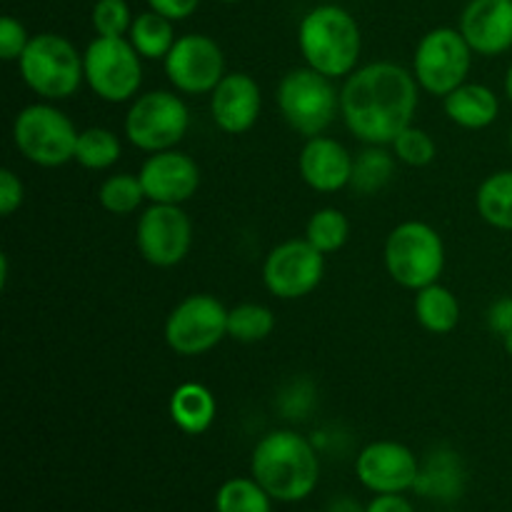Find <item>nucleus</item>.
Here are the masks:
<instances>
[{
  "mask_svg": "<svg viewBox=\"0 0 512 512\" xmlns=\"http://www.w3.org/2000/svg\"><path fill=\"white\" fill-rule=\"evenodd\" d=\"M420 85L413 70L390 60L355 68L340 88V118L365 145H390L418 110Z\"/></svg>",
  "mask_w": 512,
  "mask_h": 512,
  "instance_id": "1",
  "label": "nucleus"
},
{
  "mask_svg": "<svg viewBox=\"0 0 512 512\" xmlns=\"http://www.w3.org/2000/svg\"><path fill=\"white\" fill-rule=\"evenodd\" d=\"M250 475L280 503H300L320 480V458L308 438L295 430H273L255 445Z\"/></svg>",
  "mask_w": 512,
  "mask_h": 512,
  "instance_id": "2",
  "label": "nucleus"
},
{
  "mask_svg": "<svg viewBox=\"0 0 512 512\" xmlns=\"http://www.w3.org/2000/svg\"><path fill=\"white\" fill-rule=\"evenodd\" d=\"M298 48L305 65L328 78H348L358 68L363 35L353 13L333 3L315 5L303 15Z\"/></svg>",
  "mask_w": 512,
  "mask_h": 512,
  "instance_id": "3",
  "label": "nucleus"
},
{
  "mask_svg": "<svg viewBox=\"0 0 512 512\" xmlns=\"http://www.w3.org/2000/svg\"><path fill=\"white\" fill-rule=\"evenodd\" d=\"M23 83L48 103L73 98L85 83L83 55L58 33L33 35L18 60Z\"/></svg>",
  "mask_w": 512,
  "mask_h": 512,
  "instance_id": "4",
  "label": "nucleus"
},
{
  "mask_svg": "<svg viewBox=\"0 0 512 512\" xmlns=\"http://www.w3.org/2000/svg\"><path fill=\"white\" fill-rule=\"evenodd\" d=\"M385 270L405 290H423L438 283L445 270V243L433 225L405 220L385 240Z\"/></svg>",
  "mask_w": 512,
  "mask_h": 512,
  "instance_id": "5",
  "label": "nucleus"
},
{
  "mask_svg": "<svg viewBox=\"0 0 512 512\" xmlns=\"http://www.w3.org/2000/svg\"><path fill=\"white\" fill-rule=\"evenodd\" d=\"M275 100L288 128L305 140L325 135L340 113V90L333 78L308 65L283 75Z\"/></svg>",
  "mask_w": 512,
  "mask_h": 512,
  "instance_id": "6",
  "label": "nucleus"
},
{
  "mask_svg": "<svg viewBox=\"0 0 512 512\" xmlns=\"http://www.w3.org/2000/svg\"><path fill=\"white\" fill-rule=\"evenodd\" d=\"M78 130L73 120L53 103H33L13 120V143L28 163L40 168H60L75 160Z\"/></svg>",
  "mask_w": 512,
  "mask_h": 512,
  "instance_id": "7",
  "label": "nucleus"
},
{
  "mask_svg": "<svg viewBox=\"0 0 512 512\" xmlns=\"http://www.w3.org/2000/svg\"><path fill=\"white\" fill-rule=\"evenodd\" d=\"M88 88L105 103H128L143 85V58L128 38L95 35L83 53Z\"/></svg>",
  "mask_w": 512,
  "mask_h": 512,
  "instance_id": "8",
  "label": "nucleus"
},
{
  "mask_svg": "<svg viewBox=\"0 0 512 512\" xmlns=\"http://www.w3.org/2000/svg\"><path fill=\"white\" fill-rule=\"evenodd\" d=\"M470 65H473V48L463 38L460 28H448V25L428 30L413 55V75L420 90L435 98H445L455 88L468 83Z\"/></svg>",
  "mask_w": 512,
  "mask_h": 512,
  "instance_id": "9",
  "label": "nucleus"
},
{
  "mask_svg": "<svg viewBox=\"0 0 512 512\" xmlns=\"http://www.w3.org/2000/svg\"><path fill=\"white\" fill-rule=\"evenodd\" d=\"M125 138L145 153L173 150L190 128V110L180 93L150 90L138 95L125 113Z\"/></svg>",
  "mask_w": 512,
  "mask_h": 512,
  "instance_id": "10",
  "label": "nucleus"
},
{
  "mask_svg": "<svg viewBox=\"0 0 512 512\" xmlns=\"http://www.w3.org/2000/svg\"><path fill=\"white\" fill-rule=\"evenodd\" d=\"M163 335L175 355L198 358L228 338V308L215 295H188L170 310Z\"/></svg>",
  "mask_w": 512,
  "mask_h": 512,
  "instance_id": "11",
  "label": "nucleus"
},
{
  "mask_svg": "<svg viewBox=\"0 0 512 512\" xmlns=\"http://www.w3.org/2000/svg\"><path fill=\"white\" fill-rule=\"evenodd\" d=\"M135 243L145 263L155 268H173L183 263L193 245V223L183 205L150 203L138 218Z\"/></svg>",
  "mask_w": 512,
  "mask_h": 512,
  "instance_id": "12",
  "label": "nucleus"
},
{
  "mask_svg": "<svg viewBox=\"0 0 512 512\" xmlns=\"http://www.w3.org/2000/svg\"><path fill=\"white\" fill-rule=\"evenodd\" d=\"M325 275V255L308 240H283L263 263V285L280 300H300L313 293Z\"/></svg>",
  "mask_w": 512,
  "mask_h": 512,
  "instance_id": "13",
  "label": "nucleus"
},
{
  "mask_svg": "<svg viewBox=\"0 0 512 512\" xmlns=\"http://www.w3.org/2000/svg\"><path fill=\"white\" fill-rule=\"evenodd\" d=\"M165 75L183 95H208L225 78V55L218 40L203 33L180 35L168 53Z\"/></svg>",
  "mask_w": 512,
  "mask_h": 512,
  "instance_id": "14",
  "label": "nucleus"
},
{
  "mask_svg": "<svg viewBox=\"0 0 512 512\" xmlns=\"http://www.w3.org/2000/svg\"><path fill=\"white\" fill-rule=\"evenodd\" d=\"M355 475L375 495H403L415 490L420 475L418 455L395 440H375L360 450Z\"/></svg>",
  "mask_w": 512,
  "mask_h": 512,
  "instance_id": "15",
  "label": "nucleus"
},
{
  "mask_svg": "<svg viewBox=\"0 0 512 512\" xmlns=\"http://www.w3.org/2000/svg\"><path fill=\"white\" fill-rule=\"evenodd\" d=\"M145 198L160 205H183L198 193L200 168L188 153L180 150H160L140 165L138 173Z\"/></svg>",
  "mask_w": 512,
  "mask_h": 512,
  "instance_id": "16",
  "label": "nucleus"
},
{
  "mask_svg": "<svg viewBox=\"0 0 512 512\" xmlns=\"http://www.w3.org/2000/svg\"><path fill=\"white\" fill-rule=\"evenodd\" d=\"M263 110V93L253 75L228 73L210 93L213 123L228 135H243L258 123Z\"/></svg>",
  "mask_w": 512,
  "mask_h": 512,
  "instance_id": "17",
  "label": "nucleus"
},
{
  "mask_svg": "<svg viewBox=\"0 0 512 512\" xmlns=\"http://www.w3.org/2000/svg\"><path fill=\"white\" fill-rule=\"evenodd\" d=\"M460 33L473 53L495 58L512 48V0H470L460 13Z\"/></svg>",
  "mask_w": 512,
  "mask_h": 512,
  "instance_id": "18",
  "label": "nucleus"
},
{
  "mask_svg": "<svg viewBox=\"0 0 512 512\" xmlns=\"http://www.w3.org/2000/svg\"><path fill=\"white\" fill-rule=\"evenodd\" d=\"M300 178L315 193H340L350 185L353 175V155L340 140L318 135L305 140L298 158Z\"/></svg>",
  "mask_w": 512,
  "mask_h": 512,
  "instance_id": "19",
  "label": "nucleus"
},
{
  "mask_svg": "<svg viewBox=\"0 0 512 512\" xmlns=\"http://www.w3.org/2000/svg\"><path fill=\"white\" fill-rule=\"evenodd\" d=\"M445 115L465 130H485L498 120L500 98L483 83H463L443 98Z\"/></svg>",
  "mask_w": 512,
  "mask_h": 512,
  "instance_id": "20",
  "label": "nucleus"
},
{
  "mask_svg": "<svg viewBox=\"0 0 512 512\" xmlns=\"http://www.w3.org/2000/svg\"><path fill=\"white\" fill-rule=\"evenodd\" d=\"M168 413L175 428L183 430L185 435H203L215 423L218 403H215V395L205 385L183 383L170 395Z\"/></svg>",
  "mask_w": 512,
  "mask_h": 512,
  "instance_id": "21",
  "label": "nucleus"
},
{
  "mask_svg": "<svg viewBox=\"0 0 512 512\" xmlns=\"http://www.w3.org/2000/svg\"><path fill=\"white\" fill-rule=\"evenodd\" d=\"M463 483L465 473L458 455L450 453V450H438L425 460V465H420L415 490L425 498L453 500L463 493Z\"/></svg>",
  "mask_w": 512,
  "mask_h": 512,
  "instance_id": "22",
  "label": "nucleus"
},
{
  "mask_svg": "<svg viewBox=\"0 0 512 512\" xmlns=\"http://www.w3.org/2000/svg\"><path fill=\"white\" fill-rule=\"evenodd\" d=\"M415 318L433 335H448L460 323V300L445 285L433 283L415 293Z\"/></svg>",
  "mask_w": 512,
  "mask_h": 512,
  "instance_id": "23",
  "label": "nucleus"
},
{
  "mask_svg": "<svg viewBox=\"0 0 512 512\" xmlns=\"http://www.w3.org/2000/svg\"><path fill=\"white\" fill-rule=\"evenodd\" d=\"M395 153H388L385 145H365L358 155H353V175L350 185L355 195H378L388 188L395 175Z\"/></svg>",
  "mask_w": 512,
  "mask_h": 512,
  "instance_id": "24",
  "label": "nucleus"
},
{
  "mask_svg": "<svg viewBox=\"0 0 512 512\" xmlns=\"http://www.w3.org/2000/svg\"><path fill=\"white\" fill-rule=\"evenodd\" d=\"M128 40L143 60H165L178 38H175L173 20L155 10H145L133 18Z\"/></svg>",
  "mask_w": 512,
  "mask_h": 512,
  "instance_id": "25",
  "label": "nucleus"
},
{
  "mask_svg": "<svg viewBox=\"0 0 512 512\" xmlns=\"http://www.w3.org/2000/svg\"><path fill=\"white\" fill-rule=\"evenodd\" d=\"M475 208L490 228L512 233V170L490 173L475 193Z\"/></svg>",
  "mask_w": 512,
  "mask_h": 512,
  "instance_id": "26",
  "label": "nucleus"
},
{
  "mask_svg": "<svg viewBox=\"0 0 512 512\" xmlns=\"http://www.w3.org/2000/svg\"><path fill=\"white\" fill-rule=\"evenodd\" d=\"M215 512H273V498L253 475L230 478L215 493Z\"/></svg>",
  "mask_w": 512,
  "mask_h": 512,
  "instance_id": "27",
  "label": "nucleus"
},
{
  "mask_svg": "<svg viewBox=\"0 0 512 512\" xmlns=\"http://www.w3.org/2000/svg\"><path fill=\"white\" fill-rule=\"evenodd\" d=\"M123 155L120 138L108 128H85L80 130L78 145H75V163L88 170H108Z\"/></svg>",
  "mask_w": 512,
  "mask_h": 512,
  "instance_id": "28",
  "label": "nucleus"
},
{
  "mask_svg": "<svg viewBox=\"0 0 512 512\" xmlns=\"http://www.w3.org/2000/svg\"><path fill=\"white\" fill-rule=\"evenodd\" d=\"M350 238V223L345 218L343 210L338 208H320L310 215L308 225H305V240L313 248H318L323 255L338 253L345 248Z\"/></svg>",
  "mask_w": 512,
  "mask_h": 512,
  "instance_id": "29",
  "label": "nucleus"
},
{
  "mask_svg": "<svg viewBox=\"0 0 512 512\" xmlns=\"http://www.w3.org/2000/svg\"><path fill=\"white\" fill-rule=\"evenodd\" d=\"M275 330V313L268 305L240 303L228 310V338L235 343H260Z\"/></svg>",
  "mask_w": 512,
  "mask_h": 512,
  "instance_id": "30",
  "label": "nucleus"
},
{
  "mask_svg": "<svg viewBox=\"0 0 512 512\" xmlns=\"http://www.w3.org/2000/svg\"><path fill=\"white\" fill-rule=\"evenodd\" d=\"M98 200L110 215H130L148 198H145L143 183H140L138 175L118 173L103 180L98 190Z\"/></svg>",
  "mask_w": 512,
  "mask_h": 512,
  "instance_id": "31",
  "label": "nucleus"
},
{
  "mask_svg": "<svg viewBox=\"0 0 512 512\" xmlns=\"http://www.w3.org/2000/svg\"><path fill=\"white\" fill-rule=\"evenodd\" d=\"M390 145H393L395 158L408 165V168H425L438 155V145H435L433 135L423 128H415V125H408Z\"/></svg>",
  "mask_w": 512,
  "mask_h": 512,
  "instance_id": "32",
  "label": "nucleus"
},
{
  "mask_svg": "<svg viewBox=\"0 0 512 512\" xmlns=\"http://www.w3.org/2000/svg\"><path fill=\"white\" fill-rule=\"evenodd\" d=\"M133 18L128 0H95L90 10L95 35H103V38H125L130 33Z\"/></svg>",
  "mask_w": 512,
  "mask_h": 512,
  "instance_id": "33",
  "label": "nucleus"
},
{
  "mask_svg": "<svg viewBox=\"0 0 512 512\" xmlns=\"http://www.w3.org/2000/svg\"><path fill=\"white\" fill-rule=\"evenodd\" d=\"M30 43V35L25 25L13 15L0 18V58L3 60H20Z\"/></svg>",
  "mask_w": 512,
  "mask_h": 512,
  "instance_id": "34",
  "label": "nucleus"
},
{
  "mask_svg": "<svg viewBox=\"0 0 512 512\" xmlns=\"http://www.w3.org/2000/svg\"><path fill=\"white\" fill-rule=\"evenodd\" d=\"M23 200V180H20L10 168L0 170V215H3V218H10V215L23 205Z\"/></svg>",
  "mask_w": 512,
  "mask_h": 512,
  "instance_id": "35",
  "label": "nucleus"
},
{
  "mask_svg": "<svg viewBox=\"0 0 512 512\" xmlns=\"http://www.w3.org/2000/svg\"><path fill=\"white\" fill-rule=\"evenodd\" d=\"M485 320H488V328L493 335H498V338L508 335L512 330V295H505V298L495 300V303L488 308Z\"/></svg>",
  "mask_w": 512,
  "mask_h": 512,
  "instance_id": "36",
  "label": "nucleus"
},
{
  "mask_svg": "<svg viewBox=\"0 0 512 512\" xmlns=\"http://www.w3.org/2000/svg\"><path fill=\"white\" fill-rule=\"evenodd\" d=\"M148 5L150 10L178 23V20H188L200 8V0H148Z\"/></svg>",
  "mask_w": 512,
  "mask_h": 512,
  "instance_id": "37",
  "label": "nucleus"
},
{
  "mask_svg": "<svg viewBox=\"0 0 512 512\" xmlns=\"http://www.w3.org/2000/svg\"><path fill=\"white\" fill-rule=\"evenodd\" d=\"M365 512H415L403 495H375Z\"/></svg>",
  "mask_w": 512,
  "mask_h": 512,
  "instance_id": "38",
  "label": "nucleus"
},
{
  "mask_svg": "<svg viewBox=\"0 0 512 512\" xmlns=\"http://www.w3.org/2000/svg\"><path fill=\"white\" fill-rule=\"evenodd\" d=\"M325 512H365V508L358 503V500L350 498V495H340V498L330 500L328 510Z\"/></svg>",
  "mask_w": 512,
  "mask_h": 512,
  "instance_id": "39",
  "label": "nucleus"
},
{
  "mask_svg": "<svg viewBox=\"0 0 512 512\" xmlns=\"http://www.w3.org/2000/svg\"><path fill=\"white\" fill-rule=\"evenodd\" d=\"M505 95H508V100L512 103V63H510L508 73H505Z\"/></svg>",
  "mask_w": 512,
  "mask_h": 512,
  "instance_id": "40",
  "label": "nucleus"
},
{
  "mask_svg": "<svg viewBox=\"0 0 512 512\" xmlns=\"http://www.w3.org/2000/svg\"><path fill=\"white\" fill-rule=\"evenodd\" d=\"M503 348H505V353H508L512 358V330L508 335H503Z\"/></svg>",
  "mask_w": 512,
  "mask_h": 512,
  "instance_id": "41",
  "label": "nucleus"
},
{
  "mask_svg": "<svg viewBox=\"0 0 512 512\" xmlns=\"http://www.w3.org/2000/svg\"><path fill=\"white\" fill-rule=\"evenodd\" d=\"M218 3H240V0H218Z\"/></svg>",
  "mask_w": 512,
  "mask_h": 512,
  "instance_id": "42",
  "label": "nucleus"
},
{
  "mask_svg": "<svg viewBox=\"0 0 512 512\" xmlns=\"http://www.w3.org/2000/svg\"><path fill=\"white\" fill-rule=\"evenodd\" d=\"M508 143H510V153H512V128H510V138H508Z\"/></svg>",
  "mask_w": 512,
  "mask_h": 512,
  "instance_id": "43",
  "label": "nucleus"
}]
</instances>
